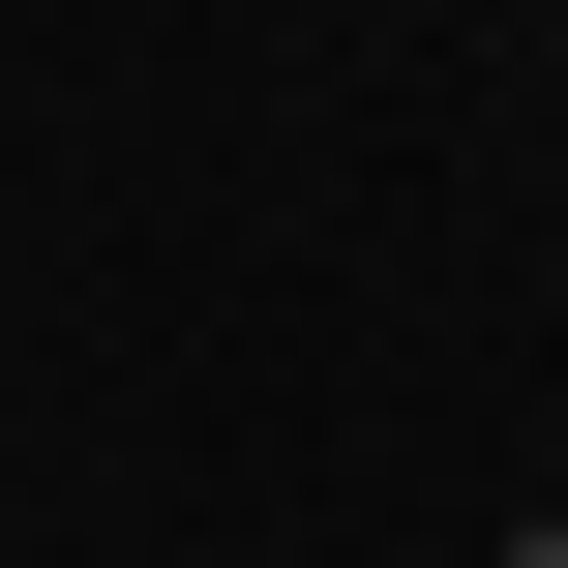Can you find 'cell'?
Wrapping results in <instances>:
<instances>
[{
	"label": "cell",
	"instance_id": "6da1fadb",
	"mask_svg": "<svg viewBox=\"0 0 568 568\" xmlns=\"http://www.w3.org/2000/svg\"><path fill=\"white\" fill-rule=\"evenodd\" d=\"M509 568H568V539H509Z\"/></svg>",
	"mask_w": 568,
	"mask_h": 568
}]
</instances>
